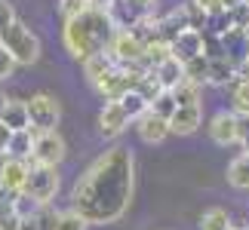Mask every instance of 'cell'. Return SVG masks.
<instances>
[{
    "label": "cell",
    "mask_w": 249,
    "mask_h": 230,
    "mask_svg": "<svg viewBox=\"0 0 249 230\" xmlns=\"http://www.w3.org/2000/svg\"><path fill=\"white\" fill-rule=\"evenodd\" d=\"M136 194V157L129 148L114 145L86 166L71 187V209L89 221V227L117 224L132 206Z\"/></svg>",
    "instance_id": "1"
},
{
    "label": "cell",
    "mask_w": 249,
    "mask_h": 230,
    "mask_svg": "<svg viewBox=\"0 0 249 230\" xmlns=\"http://www.w3.org/2000/svg\"><path fill=\"white\" fill-rule=\"evenodd\" d=\"M120 28L114 25V18L108 13H102V9H89L86 16L80 18H71V22H65L62 28V43L68 55L74 62H89L95 55L108 52V46L114 40V34H117Z\"/></svg>",
    "instance_id": "2"
},
{
    "label": "cell",
    "mask_w": 249,
    "mask_h": 230,
    "mask_svg": "<svg viewBox=\"0 0 249 230\" xmlns=\"http://www.w3.org/2000/svg\"><path fill=\"white\" fill-rule=\"evenodd\" d=\"M108 55L117 62V68H148V62H145L148 43L142 40L132 28H120V31L114 34V40L108 46Z\"/></svg>",
    "instance_id": "3"
},
{
    "label": "cell",
    "mask_w": 249,
    "mask_h": 230,
    "mask_svg": "<svg viewBox=\"0 0 249 230\" xmlns=\"http://www.w3.org/2000/svg\"><path fill=\"white\" fill-rule=\"evenodd\" d=\"M0 43L6 46V52L16 59L18 68H31V65L40 59V37H37L28 25L16 22L9 31L0 37Z\"/></svg>",
    "instance_id": "4"
},
{
    "label": "cell",
    "mask_w": 249,
    "mask_h": 230,
    "mask_svg": "<svg viewBox=\"0 0 249 230\" xmlns=\"http://www.w3.org/2000/svg\"><path fill=\"white\" fill-rule=\"evenodd\" d=\"M59 184H62V175L55 166H37V163H31V172H28L22 194L37 199L40 206H50L55 199V194H59Z\"/></svg>",
    "instance_id": "5"
},
{
    "label": "cell",
    "mask_w": 249,
    "mask_h": 230,
    "mask_svg": "<svg viewBox=\"0 0 249 230\" xmlns=\"http://www.w3.org/2000/svg\"><path fill=\"white\" fill-rule=\"evenodd\" d=\"M28 101V114H31V129L34 132H59L55 126H59L62 120V104L55 95L50 92H34Z\"/></svg>",
    "instance_id": "6"
},
{
    "label": "cell",
    "mask_w": 249,
    "mask_h": 230,
    "mask_svg": "<svg viewBox=\"0 0 249 230\" xmlns=\"http://www.w3.org/2000/svg\"><path fill=\"white\" fill-rule=\"evenodd\" d=\"M68 157V145L59 132H37L34 138V153H31V163L37 166H62V160Z\"/></svg>",
    "instance_id": "7"
},
{
    "label": "cell",
    "mask_w": 249,
    "mask_h": 230,
    "mask_svg": "<svg viewBox=\"0 0 249 230\" xmlns=\"http://www.w3.org/2000/svg\"><path fill=\"white\" fill-rule=\"evenodd\" d=\"M209 138L215 141L218 148H231V145H240V117L234 111H215L209 117Z\"/></svg>",
    "instance_id": "8"
},
{
    "label": "cell",
    "mask_w": 249,
    "mask_h": 230,
    "mask_svg": "<svg viewBox=\"0 0 249 230\" xmlns=\"http://www.w3.org/2000/svg\"><path fill=\"white\" fill-rule=\"evenodd\" d=\"M28 172H31V163L28 160H16V157H3L0 163V194L3 197H18L25 190Z\"/></svg>",
    "instance_id": "9"
},
{
    "label": "cell",
    "mask_w": 249,
    "mask_h": 230,
    "mask_svg": "<svg viewBox=\"0 0 249 230\" xmlns=\"http://www.w3.org/2000/svg\"><path fill=\"white\" fill-rule=\"evenodd\" d=\"M95 123H99V132L105 138H120L123 132L129 129L132 120H129V114L123 111L120 101H105V108L99 111V120Z\"/></svg>",
    "instance_id": "10"
},
{
    "label": "cell",
    "mask_w": 249,
    "mask_h": 230,
    "mask_svg": "<svg viewBox=\"0 0 249 230\" xmlns=\"http://www.w3.org/2000/svg\"><path fill=\"white\" fill-rule=\"evenodd\" d=\"M172 55H176L181 65H188V62L200 59V55H206V34L194 31V28L181 31L176 40H172Z\"/></svg>",
    "instance_id": "11"
},
{
    "label": "cell",
    "mask_w": 249,
    "mask_h": 230,
    "mask_svg": "<svg viewBox=\"0 0 249 230\" xmlns=\"http://www.w3.org/2000/svg\"><path fill=\"white\" fill-rule=\"evenodd\" d=\"M136 132H139V138L145 141V145H163V141L172 135L169 120L154 114V111H148L142 120H136Z\"/></svg>",
    "instance_id": "12"
},
{
    "label": "cell",
    "mask_w": 249,
    "mask_h": 230,
    "mask_svg": "<svg viewBox=\"0 0 249 230\" xmlns=\"http://www.w3.org/2000/svg\"><path fill=\"white\" fill-rule=\"evenodd\" d=\"M200 126H203V104H197V108H178L169 117L172 135H194Z\"/></svg>",
    "instance_id": "13"
},
{
    "label": "cell",
    "mask_w": 249,
    "mask_h": 230,
    "mask_svg": "<svg viewBox=\"0 0 249 230\" xmlns=\"http://www.w3.org/2000/svg\"><path fill=\"white\" fill-rule=\"evenodd\" d=\"M237 65H240V59H231V55L209 59V86H234L237 83Z\"/></svg>",
    "instance_id": "14"
},
{
    "label": "cell",
    "mask_w": 249,
    "mask_h": 230,
    "mask_svg": "<svg viewBox=\"0 0 249 230\" xmlns=\"http://www.w3.org/2000/svg\"><path fill=\"white\" fill-rule=\"evenodd\" d=\"M13 132H25L31 129V114H28V101L22 99H6V108H3V120Z\"/></svg>",
    "instance_id": "15"
},
{
    "label": "cell",
    "mask_w": 249,
    "mask_h": 230,
    "mask_svg": "<svg viewBox=\"0 0 249 230\" xmlns=\"http://www.w3.org/2000/svg\"><path fill=\"white\" fill-rule=\"evenodd\" d=\"M154 74H157V80H160V86H163L166 92H172V89H178L181 83L188 80V74H185V65H181L176 55L172 59H166L160 68H154Z\"/></svg>",
    "instance_id": "16"
},
{
    "label": "cell",
    "mask_w": 249,
    "mask_h": 230,
    "mask_svg": "<svg viewBox=\"0 0 249 230\" xmlns=\"http://www.w3.org/2000/svg\"><path fill=\"white\" fill-rule=\"evenodd\" d=\"M114 68H117V62L111 59L108 52H102V55H95V59H89V62H83V74H86V83L89 86H99L105 77H108Z\"/></svg>",
    "instance_id": "17"
},
{
    "label": "cell",
    "mask_w": 249,
    "mask_h": 230,
    "mask_svg": "<svg viewBox=\"0 0 249 230\" xmlns=\"http://www.w3.org/2000/svg\"><path fill=\"white\" fill-rule=\"evenodd\" d=\"M225 178H228V184H231V187L249 190V153H237V157L228 163Z\"/></svg>",
    "instance_id": "18"
},
{
    "label": "cell",
    "mask_w": 249,
    "mask_h": 230,
    "mask_svg": "<svg viewBox=\"0 0 249 230\" xmlns=\"http://www.w3.org/2000/svg\"><path fill=\"white\" fill-rule=\"evenodd\" d=\"M34 138H37V132H34V129L16 132L13 141H9L6 157H16V160H28V163H31V153H34Z\"/></svg>",
    "instance_id": "19"
},
{
    "label": "cell",
    "mask_w": 249,
    "mask_h": 230,
    "mask_svg": "<svg viewBox=\"0 0 249 230\" xmlns=\"http://www.w3.org/2000/svg\"><path fill=\"white\" fill-rule=\"evenodd\" d=\"M200 230H234V224L222 206H209L200 215Z\"/></svg>",
    "instance_id": "20"
},
{
    "label": "cell",
    "mask_w": 249,
    "mask_h": 230,
    "mask_svg": "<svg viewBox=\"0 0 249 230\" xmlns=\"http://www.w3.org/2000/svg\"><path fill=\"white\" fill-rule=\"evenodd\" d=\"M9 203H13V212H16L18 218H22V221H34V218L43 212V206L37 203V199H31L28 194H18V197H13Z\"/></svg>",
    "instance_id": "21"
},
{
    "label": "cell",
    "mask_w": 249,
    "mask_h": 230,
    "mask_svg": "<svg viewBox=\"0 0 249 230\" xmlns=\"http://www.w3.org/2000/svg\"><path fill=\"white\" fill-rule=\"evenodd\" d=\"M200 92H203V86H197V83H191V80H185L178 89H172L178 108H197V104H203V101H200Z\"/></svg>",
    "instance_id": "22"
},
{
    "label": "cell",
    "mask_w": 249,
    "mask_h": 230,
    "mask_svg": "<svg viewBox=\"0 0 249 230\" xmlns=\"http://www.w3.org/2000/svg\"><path fill=\"white\" fill-rule=\"evenodd\" d=\"M136 92H139V95H142V99H145L148 104H154V101H157V99H160V95H163L166 89H163V86H160L157 74H154V71H148V74H145V77H142V80H139Z\"/></svg>",
    "instance_id": "23"
},
{
    "label": "cell",
    "mask_w": 249,
    "mask_h": 230,
    "mask_svg": "<svg viewBox=\"0 0 249 230\" xmlns=\"http://www.w3.org/2000/svg\"><path fill=\"white\" fill-rule=\"evenodd\" d=\"M120 104H123V111L129 114V120H132V123H136V120H142V117H145V114L151 111V104H148L145 99H142V95H139L136 89H132L129 95H123V99H120Z\"/></svg>",
    "instance_id": "24"
},
{
    "label": "cell",
    "mask_w": 249,
    "mask_h": 230,
    "mask_svg": "<svg viewBox=\"0 0 249 230\" xmlns=\"http://www.w3.org/2000/svg\"><path fill=\"white\" fill-rule=\"evenodd\" d=\"M231 111L234 114H249V80H237L231 86Z\"/></svg>",
    "instance_id": "25"
},
{
    "label": "cell",
    "mask_w": 249,
    "mask_h": 230,
    "mask_svg": "<svg viewBox=\"0 0 249 230\" xmlns=\"http://www.w3.org/2000/svg\"><path fill=\"white\" fill-rule=\"evenodd\" d=\"M185 74H188V80L197 83V86L209 83V59H206V55H200V59L188 62V65H185Z\"/></svg>",
    "instance_id": "26"
},
{
    "label": "cell",
    "mask_w": 249,
    "mask_h": 230,
    "mask_svg": "<svg viewBox=\"0 0 249 230\" xmlns=\"http://www.w3.org/2000/svg\"><path fill=\"white\" fill-rule=\"evenodd\" d=\"M92 9L89 0H59V16L65 18V22H71V18H80Z\"/></svg>",
    "instance_id": "27"
},
{
    "label": "cell",
    "mask_w": 249,
    "mask_h": 230,
    "mask_svg": "<svg viewBox=\"0 0 249 230\" xmlns=\"http://www.w3.org/2000/svg\"><path fill=\"white\" fill-rule=\"evenodd\" d=\"M55 230H89V221H86L77 209H65V212H59Z\"/></svg>",
    "instance_id": "28"
},
{
    "label": "cell",
    "mask_w": 249,
    "mask_h": 230,
    "mask_svg": "<svg viewBox=\"0 0 249 230\" xmlns=\"http://www.w3.org/2000/svg\"><path fill=\"white\" fill-rule=\"evenodd\" d=\"M228 31H234L231 13H215V16H209V22H206V31H203V34H213V37H225Z\"/></svg>",
    "instance_id": "29"
},
{
    "label": "cell",
    "mask_w": 249,
    "mask_h": 230,
    "mask_svg": "<svg viewBox=\"0 0 249 230\" xmlns=\"http://www.w3.org/2000/svg\"><path fill=\"white\" fill-rule=\"evenodd\" d=\"M151 111H154V114H160V117H172V114H176L178 111V101H176V95H172V92H163V95H160V99L154 101V104H151Z\"/></svg>",
    "instance_id": "30"
},
{
    "label": "cell",
    "mask_w": 249,
    "mask_h": 230,
    "mask_svg": "<svg viewBox=\"0 0 249 230\" xmlns=\"http://www.w3.org/2000/svg\"><path fill=\"white\" fill-rule=\"evenodd\" d=\"M18 22V16H16V6L9 3V0H0V37H3L9 28H13Z\"/></svg>",
    "instance_id": "31"
},
{
    "label": "cell",
    "mask_w": 249,
    "mask_h": 230,
    "mask_svg": "<svg viewBox=\"0 0 249 230\" xmlns=\"http://www.w3.org/2000/svg\"><path fill=\"white\" fill-rule=\"evenodd\" d=\"M16 68H18V65H16V59L6 52V46L0 43V80H9V77L16 74Z\"/></svg>",
    "instance_id": "32"
},
{
    "label": "cell",
    "mask_w": 249,
    "mask_h": 230,
    "mask_svg": "<svg viewBox=\"0 0 249 230\" xmlns=\"http://www.w3.org/2000/svg\"><path fill=\"white\" fill-rule=\"evenodd\" d=\"M126 9H132L136 16H145V13H154V6L160 3V0H120Z\"/></svg>",
    "instance_id": "33"
},
{
    "label": "cell",
    "mask_w": 249,
    "mask_h": 230,
    "mask_svg": "<svg viewBox=\"0 0 249 230\" xmlns=\"http://www.w3.org/2000/svg\"><path fill=\"white\" fill-rule=\"evenodd\" d=\"M231 22L237 31H246L249 28V3H240L237 9H231Z\"/></svg>",
    "instance_id": "34"
},
{
    "label": "cell",
    "mask_w": 249,
    "mask_h": 230,
    "mask_svg": "<svg viewBox=\"0 0 249 230\" xmlns=\"http://www.w3.org/2000/svg\"><path fill=\"white\" fill-rule=\"evenodd\" d=\"M191 3H197L200 9H203L206 16H215V13H225V6H222V0H191Z\"/></svg>",
    "instance_id": "35"
},
{
    "label": "cell",
    "mask_w": 249,
    "mask_h": 230,
    "mask_svg": "<svg viewBox=\"0 0 249 230\" xmlns=\"http://www.w3.org/2000/svg\"><path fill=\"white\" fill-rule=\"evenodd\" d=\"M13 135H16V132L9 129L6 123H0V153H3V157H6V150H9V141H13Z\"/></svg>",
    "instance_id": "36"
},
{
    "label": "cell",
    "mask_w": 249,
    "mask_h": 230,
    "mask_svg": "<svg viewBox=\"0 0 249 230\" xmlns=\"http://www.w3.org/2000/svg\"><path fill=\"white\" fill-rule=\"evenodd\" d=\"M92 9H102V13H111L114 6H117V0H89Z\"/></svg>",
    "instance_id": "37"
},
{
    "label": "cell",
    "mask_w": 249,
    "mask_h": 230,
    "mask_svg": "<svg viewBox=\"0 0 249 230\" xmlns=\"http://www.w3.org/2000/svg\"><path fill=\"white\" fill-rule=\"evenodd\" d=\"M243 0H222V6H225V13H231V9H237Z\"/></svg>",
    "instance_id": "38"
},
{
    "label": "cell",
    "mask_w": 249,
    "mask_h": 230,
    "mask_svg": "<svg viewBox=\"0 0 249 230\" xmlns=\"http://www.w3.org/2000/svg\"><path fill=\"white\" fill-rule=\"evenodd\" d=\"M22 230H43V227L37 224V218H34V221H25V224H22Z\"/></svg>",
    "instance_id": "39"
},
{
    "label": "cell",
    "mask_w": 249,
    "mask_h": 230,
    "mask_svg": "<svg viewBox=\"0 0 249 230\" xmlns=\"http://www.w3.org/2000/svg\"><path fill=\"white\" fill-rule=\"evenodd\" d=\"M3 108H6V95H0V120H3Z\"/></svg>",
    "instance_id": "40"
},
{
    "label": "cell",
    "mask_w": 249,
    "mask_h": 230,
    "mask_svg": "<svg viewBox=\"0 0 249 230\" xmlns=\"http://www.w3.org/2000/svg\"><path fill=\"white\" fill-rule=\"evenodd\" d=\"M234 230H249V224H234Z\"/></svg>",
    "instance_id": "41"
},
{
    "label": "cell",
    "mask_w": 249,
    "mask_h": 230,
    "mask_svg": "<svg viewBox=\"0 0 249 230\" xmlns=\"http://www.w3.org/2000/svg\"><path fill=\"white\" fill-rule=\"evenodd\" d=\"M243 34H246V46H249V28H246V31H243Z\"/></svg>",
    "instance_id": "42"
},
{
    "label": "cell",
    "mask_w": 249,
    "mask_h": 230,
    "mask_svg": "<svg viewBox=\"0 0 249 230\" xmlns=\"http://www.w3.org/2000/svg\"><path fill=\"white\" fill-rule=\"evenodd\" d=\"M3 203H6V199H3V194H0V206H3Z\"/></svg>",
    "instance_id": "43"
},
{
    "label": "cell",
    "mask_w": 249,
    "mask_h": 230,
    "mask_svg": "<svg viewBox=\"0 0 249 230\" xmlns=\"http://www.w3.org/2000/svg\"><path fill=\"white\" fill-rule=\"evenodd\" d=\"M243 3H249V0H243Z\"/></svg>",
    "instance_id": "44"
}]
</instances>
